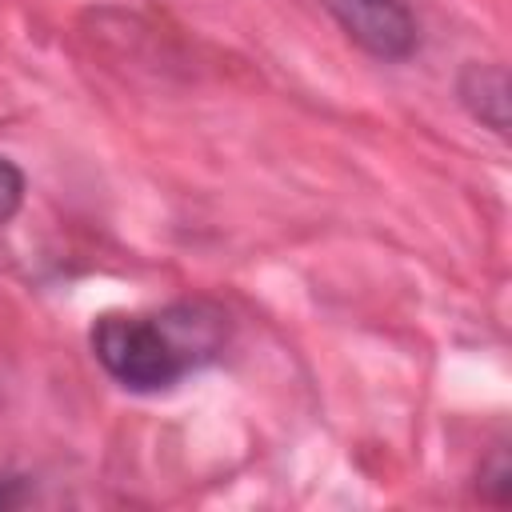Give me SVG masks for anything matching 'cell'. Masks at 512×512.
<instances>
[{
    "mask_svg": "<svg viewBox=\"0 0 512 512\" xmlns=\"http://www.w3.org/2000/svg\"><path fill=\"white\" fill-rule=\"evenodd\" d=\"M20 200H24V176L12 160L0 156V224H8L16 216Z\"/></svg>",
    "mask_w": 512,
    "mask_h": 512,
    "instance_id": "3957f363",
    "label": "cell"
},
{
    "mask_svg": "<svg viewBox=\"0 0 512 512\" xmlns=\"http://www.w3.org/2000/svg\"><path fill=\"white\" fill-rule=\"evenodd\" d=\"M220 316L196 304L168 308L160 316H100L92 328V352L104 372L132 392H164L220 348Z\"/></svg>",
    "mask_w": 512,
    "mask_h": 512,
    "instance_id": "6da1fadb",
    "label": "cell"
},
{
    "mask_svg": "<svg viewBox=\"0 0 512 512\" xmlns=\"http://www.w3.org/2000/svg\"><path fill=\"white\" fill-rule=\"evenodd\" d=\"M324 8L372 56L404 60L416 48V20L404 0H324Z\"/></svg>",
    "mask_w": 512,
    "mask_h": 512,
    "instance_id": "7a4b0ae2",
    "label": "cell"
}]
</instances>
